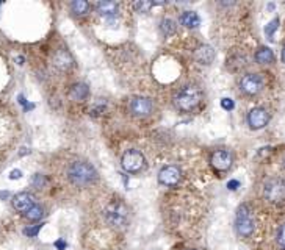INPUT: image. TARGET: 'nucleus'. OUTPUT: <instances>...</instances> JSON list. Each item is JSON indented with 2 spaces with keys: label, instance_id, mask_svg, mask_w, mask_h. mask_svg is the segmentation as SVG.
I'll return each mask as SVG.
<instances>
[{
  "label": "nucleus",
  "instance_id": "nucleus-1",
  "mask_svg": "<svg viewBox=\"0 0 285 250\" xmlns=\"http://www.w3.org/2000/svg\"><path fill=\"white\" fill-rule=\"evenodd\" d=\"M204 100V92L202 88L194 85V83H186V85L180 86L174 94V106L180 113H193L196 111L200 103Z\"/></svg>",
  "mask_w": 285,
  "mask_h": 250
},
{
  "label": "nucleus",
  "instance_id": "nucleus-2",
  "mask_svg": "<svg viewBox=\"0 0 285 250\" xmlns=\"http://www.w3.org/2000/svg\"><path fill=\"white\" fill-rule=\"evenodd\" d=\"M66 177L74 186L86 188L98 182L99 174L91 163L85 160H76L72 163H69V166L66 168Z\"/></svg>",
  "mask_w": 285,
  "mask_h": 250
},
{
  "label": "nucleus",
  "instance_id": "nucleus-3",
  "mask_svg": "<svg viewBox=\"0 0 285 250\" xmlns=\"http://www.w3.org/2000/svg\"><path fill=\"white\" fill-rule=\"evenodd\" d=\"M104 219L105 222L113 229H124L127 227L128 219H130V213L126 204L120 200H113L104 210Z\"/></svg>",
  "mask_w": 285,
  "mask_h": 250
},
{
  "label": "nucleus",
  "instance_id": "nucleus-4",
  "mask_svg": "<svg viewBox=\"0 0 285 250\" xmlns=\"http://www.w3.org/2000/svg\"><path fill=\"white\" fill-rule=\"evenodd\" d=\"M254 229H256V222L251 208L246 204L240 205L235 213V233L240 238H249L254 233Z\"/></svg>",
  "mask_w": 285,
  "mask_h": 250
},
{
  "label": "nucleus",
  "instance_id": "nucleus-5",
  "mask_svg": "<svg viewBox=\"0 0 285 250\" xmlns=\"http://www.w3.org/2000/svg\"><path fill=\"white\" fill-rule=\"evenodd\" d=\"M264 197L270 204L285 202V180L280 177H271L264 183Z\"/></svg>",
  "mask_w": 285,
  "mask_h": 250
},
{
  "label": "nucleus",
  "instance_id": "nucleus-6",
  "mask_svg": "<svg viewBox=\"0 0 285 250\" xmlns=\"http://www.w3.org/2000/svg\"><path fill=\"white\" fill-rule=\"evenodd\" d=\"M265 86V80L260 74H256V72H249V74H244L240 80H238V88H240V92L243 96H248V97H254L257 94L262 92Z\"/></svg>",
  "mask_w": 285,
  "mask_h": 250
},
{
  "label": "nucleus",
  "instance_id": "nucleus-7",
  "mask_svg": "<svg viewBox=\"0 0 285 250\" xmlns=\"http://www.w3.org/2000/svg\"><path fill=\"white\" fill-rule=\"evenodd\" d=\"M127 111L135 119H144L154 113V100L144 96H135L128 100Z\"/></svg>",
  "mask_w": 285,
  "mask_h": 250
},
{
  "label": "nucleus",
  "instance_id": "nucleus-8",
  "mask_svg": "<svg viewBox=\"0 0 285 250\" xmlns=\"http://www.w3.org/2000/svg\"><path fill=\"white\" fill-rule=\"evenodd\" d=\"M121 166L122 169L128 174H138L144 169L146 158L140 150L136 149H128L122 153L121 157Z\"/></svg>",
  "mask_w": 285,
  "mask_h": 250
},
{
  "label": "nucleus",
  "instance_id": "nucleus-9",
  "mask_svg": "<svg viewBox=\"0 0 285 250\" xmlns=\"http://www.w3.org/2000/svg\"><path fill=\"white\" fill-rule=\"evenodd\" d=\"M212 168L218 172H228L234 164V153L229 149H216L210 155Z\"/></svg>",
  "mask_w": 285,
  "mask_h": 250
},
{
  "label": "nucleus",
  "instance_id": "nucleus-10",
  "mask_svg": "<svg viewBox=\"0 0 285 250\" xmlns=\"http://www.w3.org/2000/svg\"><path fill=\"white\" fill-rule=\"evenodd\" d=\"M270 111L264 106H254V108L249 110L246 116V124L251 130H262L268 125L270 122Z\"/></svg>",
  "mask_w": 285,
  "mask_h": 250
},
{
  "label": "nucleus",
  "instance_id": "nucleus-11",
  "mask_svg": "<svg viewBox=\"0 0 285 250\" xmlns=\"http://www.w3.org/2000/svg\"><path fill=\"white\" fill-rule=\"evenodd\" d=\"M157 180L162 186H166V188H172L176 186L182 180V169L179 166L176 164H168V166H163L158 172V177Z\"/></svg>",
  "mask_w": 285,
  "mask_h": 250
},
{
  "label": "nucleus",
  "instance_id": "nucleus-12",
  "mask_svg": "<svg viewBox=\"0 0 285 250\" xmlns=\"http://www.w3.org/2000/svg\"><path fill=\"white\" fill-rule=\"evenodd\" d=\"M11 204H13V208L16 211L26 214L30 208H33L34 205H36V199H34V196L30 193H19L13 197Z\"/></svg>",
  "mask_w": 285,
  "mask_h": 250
},
{
  "label": "nucleus",
  "instance_id": "nucleus-13",
  "mask_svg": "<svg viewBox=\"0 0 285 250\" xmlns=\"http://www.w3.org/2000/svg\"><path fill=\"white\" fill-rule=\"evenodd\" d=\"M54 66L58 69V70H63V72H66V70H70L74 66V58L72 55H70L68 50L64 49H58L54 55V59H52Z\"/></svg>",
  "mask_w": 285,
  "mask_h": 250
},
{
  "label": "nucleus",
  "instance_id": "nucleus-14",
  "mask_svg": "<svg viewBox=\"0 0 285 250\" xmlns=\"http://www.w3.org/2000/svg\"><path fill=\"white\" fill-rule=\"evenodd\" d=\"M194 58L199 64L202 66H208L213 63V59H215V49H213L212 45L208 44H202L199 45L196 49V53H194Z\"/></svg>",
  "mask_w": 285,
  "mask_h": 250
},
{
  "label": "nucleus",
  "instance_id": "nucleus-15",
  "mask_svg": "<svg viewBox=\"0 0 285 250\" xmlns=\"http://www.w3.org/2000/svg\"><path fill=\"white\" fill-rule=\"evenodd\" d=\"M69 97L76 102H85L90 97V86L83 81H77L69 88Z\"/></svg>",
  "mask_w": 285,
  "mask_h": 250
},
{
  "label": "nucleus",
  "instance_id": "nucleus-16",
  "mask_svg": "<svg viewBox=\"0 0 285 250\" xmlns=\"http://www.w3.org/2000/svg\"><path fill=\"white\" fill-rule=\"evenodd\" d=\"M96 9L102 17L112 20V19L118 17V13H120V5H118L116 2H98Z\"/></svg>",
  "mask_w": 285,
  "mask_h": 250
},
{
  "label": "nucleus",
  "instance_id": "nucleus-17",
  "mask_svg": "<svg viewBox=\"0 0 285 250\" xmlns=\"http://www.w3.org/2000/svg\"><path fill=\"white\" fill-rule=\"evenodd\" d=\"M254 58L258 64H272L274 63V53H272V50L270 49V47H265V45L258 47Z\"/></svg>",
  "mask_w": 285,
  "mask_h": 250
},
{
  "label": "nucleus",
  "instance_id": "nucleus-18",
  "mask_svg": "<svg viewBox=\"0 0 285 250\" xmlns=\"http://www.w3.org/2000/svg\"><path fill=\"white\" fill-rule=\"evenodd\" d=\"M69 8L74 16H86L91 9V3L86 2V0H74V2L69 5Z\"/></svg>",
  "mask_w": 285,
  "mask_h": 250
},
{
  "label": "nucleus",
  "instance_id": "nucleus-19",
  "mask_svg": "<svg viewBox=\"0 0 285 250\" xmlns=\"http://www.w3.org/2000/svg\"><path fill=\"white\" fill-rule=\"evenodd\" d=\"M180 23L186 28H196V27H199L200 19L194 11H184L180 14Z\"/></svg>",
  "mask_w": 285,
  "mask_h": 250
},
{
  "label": "nucleus",
  "instance_id": "nucleus-20",
  "mask_svg": "<svg viewBox=\"0 0 285 250\" xmlns=\"http://www.w3.org/2000/svg\"><path fill=\"white\" fill-rule=\"evenodd\" d=\"M177 30V25L176 22L170 17H164L162 22H160V31L164 34V36H171V34H174Z\"/></svg>",
  "mask_w": 285,
  "mask_h": 250
},
{
  "label": "nucleus",
  "instance_id": "nucleus-21",
  "mask_svg": "<svg viewBox=\"0 0 285 250\" xmlns=\"http://www.w3.org/2000/svg\"><path fill=\"white\" fill-rule=\"evenodd\" d=\"M24 216H26L28 221H32V222H36V221H40L42 216H44V210H42V207H40V205H34L33 208H30L26 214H24Z\"/></svg>",
  "mask_w": 285,
  "mask_h": 250
},
{
  "label": "nucleus",
  "instance_id": "nucleus-22",
  "mask_svg": "<svg viewBox=\"0 0 285 250\" xmlns=\"http://www.w3.org/2000/svg\"><path fill=\"white\" fill-rule=\"evenodd\" d=\"M276 241H278L279 247L285 250V224H282L280 227H279L278 235H276Z\"/></svg>",
  "mask_w": 285,
  "mask_h": 250
},
{
  "label": "nucleus",
  "instance_id": "nucleus-23",
  "mask_svg": "<svg viewBox=\"0 0 285 250\" xmlns=\"http://www.w3.org/2000/svg\"><path fill=\"white\" fill-rule=\"evenodd\" d=\"M278 23H279V19H274V20H272V22H270L268 23V27H266V34H268V36H270V39H272L271 36H272V33H274V30L278 28Z\"/></svg>",
  "mask_w": 285,
  "mask_h": 250
},
{
  "label": "nucleus",
  "instance_id": "nucleus-24",
  "mask_svg": "<svg viewBox=\"0 0 285 250\" xmlns=\"http://www.w3.org/2000/svg\"><path fill=\"white\" fill-rule=\"evenodd\" d=\"M44 183H46V178L42 177V175H40V174H36L33 177V185L34 186H38V188H42L44 186Z\"/></svg>",
  "mask_w": 285,
  "mask_h": 250
},
{
  "label": "nucleus",
  "instance_id": "nucleus-25",
  "mask_svg": "<svg viewBox=\"0 0 285 250\" xmlns=\"http://www.w3.org/2000/svg\"><path fill=\"white\" fill-rule=\"evenodd\" d=\"M41 227H42V225H36V227L26 229V230H24V233H26L27 236H36V235H38V232L41 230Z\"/></svg>",
  "mask_w": 285,
  "mask_h": 250
},
{
  "label": "nucleus",
  "instance_id": "nucleus-26",
  "mask_svg": "<svg viewBox=\"0 0 285 250\" xmlns=\"http://www.w3.org/2000/svg\"><path fill=\"white\" fill-rule=\"evenodd\" d=\"M221 106H222L224 110L230 111V110L234 108V102H232L230 99H222V100H221Z\"/></svg>",
  "mask_w": 285,
  "mask_h": 250
},
{
  "label": "nucleus",
  "instance_id": "nucleus-27",
  "mask_svg": "<svg viewBox=\"0 0 285 250\" xmlns=\"http://www.w3.org/2000/svg\"><path fill=\"white\" fill-rule=\"evenodd\" d=\"M20 175H22V172H20V171H11L10 178H13V180H14V178H19Z\"/></svg>",
  "mask_w": 285,
  "mask_h": 250
},
{
  "label": "nucleus",
  "instance_id": "nucleus-28",
  "mask_svg": "<svg viewBox=\"0 0 285 250\" xmlns=\"http://www.w3.org/2000/svg\"><path fill=\"white\" fill-rule=\"evenodd\" d=\"M236 186H238V182H230V183H229V188H230V189H236Z\"/></svg>",
  "mask_w": 285,
  "mask_h": 250
},
{
  "label": "nucleus",
  "instance_id": "nucleus-29",
  "mask_svg": "<svg viewBox=\"0 0 285 250\" xmlns=\"http://www.w3.org/2000/svg\"><path fill=\"white\" fill-rule=\"evenodd\" d=\"M55 246H56L58 249H63V247H64V243H63V241H56Z\"/></svg>",
  "mask_w": 285,
  "mask_h": 250
},
{
  "label": "nucleus",
  "instance_id": "nucleus-30",
  "mask_svg": "<svg viewBox=\"0 0 285 250\" xmlns=\"http://www.w3.org/2000/svg\"><path fill=\"white\" fill-rule=\"evenodd\" d=\"M282 61L285 63V45L282 47Z\"/></svg>",
  "mask_w": 285,
  "mask_h": 250
},
{
  "label": "nucleus",
  "instance_id": "nucleus-31",
  "mask_svg": "<svg viewBox=\"0 0 285 250\" xmlns=\"http://www.w3.org/2000/svg\"><path fill=\"white\" fill-rule=\"evenodd\" d=\"M282 168L285 169V155H284V157H282Z\"/></svg>",
  "mask_w": 285,
  "mask_h": 250
},
{
  "label": "nucleus",
  "instance_id": "nucleus-32",
  "mask_svg": "<svg viewBox=\"0 0 285 250\" xmlns=\"http://www.w3.org/2000/svg\"><path fill=\"white\" fill-rule=\"evenodd\" d=\"M186 250H198V249H186Z\"/></svg>",
  "mask_w": 285,
  "mask_h": 250
}]
</instances>
